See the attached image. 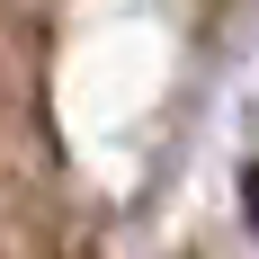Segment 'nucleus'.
I'll list each match as a JSON object with an SVG mask.
<instances>
[{
    "label": "nucleus",
    "instance_id": "1",
    "mask_svg": "<svg viewBox=\"0 0 259 259\" xmlns=\"http://www.w3.org/2000/svg\"><path fill=\"white\" fill-rule=\"evenodd\" d=\"M241 197H250V224H259V170H241Z\"/></svg>",
    "mask_w": 259,
    "mask_h": 259
}]
</instances>
